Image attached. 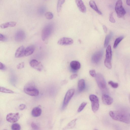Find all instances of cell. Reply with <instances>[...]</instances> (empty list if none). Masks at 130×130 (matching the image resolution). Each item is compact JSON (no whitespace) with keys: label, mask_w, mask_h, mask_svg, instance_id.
Segmentation results:
<instances>
[{"label":"cell","mask_w":130,"mask_h":130,"mask_svg":"<svg viewBox=\"0 0 130 130\" xmlns=\"http://www.w3.org/2000/svg\"><path fill=\"white\" fill-rule=\"evenodd\" d=\"M25 38V34L24 31L20 30L17 31L15 36V39L17 42H21L23 41Z\"/></svg>","instance_id":"4fadbf2b"},{"label":"cell","mask_w":130,"mask_h":130,"mask_svg":"<svg viewBox=\"0 0 130 130\" xmlns=\"http://www.w3.org/2000/svg\"><path fill=\"white\" fill-rule=\"evenodd\" d=\"M129 102H130V94H129Z\"/></svg>","instance_id":"b9f144b4"},{"label":"cell","mask_w":130,"mask_h":130,"mask_svg":"<svg viewBox=\"0 0 130 130\" xmlns=\"http://www.w3.org/2000/svg\"><path fill=\"white\" fill-rule=\"evenodd\" d=\"M109 20L112 23L115 22V21L113 16V13L111 12L109 15Z\"/></svg>","instance_id":"1f68e13d"},{"label":"cell","mask_w":130,"mask_h":130,"mask_svg":"<svg viewBox=\"0 0 130 130\" xmlns=\"http://www.w3.org/2000/svg\"><path fill=\"white\" fill-rule=\"evenodd\" d=\"M126 3L128 5L130 6V0H126Z\"/></svg>","instance_id":"60d3db41"},{"label":"cell","mask_w":130,"mask_h":130,"mask_svg":"<svg viewBox=\"0 0 130 130\" xmlns=\"http://www.w3.org/2000/svg\"><path fill=\"white\" fill-rule=\"evenodd\" d=\"M7 39V38L3 34H0V41H4Z\"/></svg>","instance_id":"e575fe53"},{"label":"cell","mask_w":130,"mask_h":130,"mask_svg":"<svg viewBox=\"0 0 130 130\" xmlns=\"http://www.w3.org/2000/svg\"><path fill=\"white\" fill-rule=\"evenodd\" d=\"M26 107L25 105L23 104H21L19 105V108L21 110H22L24 109Z\"/></svg>","instance_id":"74e56055"},{"label":"cell","mask_w":130,"mask_h":130,"mask_svg":"<svg viewBox=\"0 0 130 130\" xmlns=\"http://www.w3.org/2000/svg\"><path fill=\"white\" fill-rule=\"evenodd\" d=\"M102 100L103 103L105 105H110L113 103V99L111 97L106 95H103L102 96Z\"/></svg>","instance_id":"9a60e30c"},{"label":"cell","mask_w":130,"mask_h":130,"mask_svg":"<svg viewBox=\"0 0 130 130\" xmlns=\"http://www.w3.org/2000/svg\"><path fill=\"white\" fill-rule=\"evenodd\" d=\"M112 58V51L110 45L107 47L106 50V58L104 64L105 66L108 69H110L112 68L111 60Z\"/></svg>","instance_id":"277c9868"},{"label":"cell","mask_w":130,"mask_h":130,"mask_svg":"<svg viewBox=\"0 0 130 130\" xmlns=\"http://www.w3.org/2000/svg\"><path fill=\"white\" fill-rule=\"evenodd\" d=\"M102 50L98 51L95 53L92 58V61L94 64L98 63L101 60L103 55Z\"/></svg>","instance_id":"30bf717a"},{"label":"cell","mask_w":130,"mask_h":130,"mask_svg":"<svg viewBox=\"0 0 130 130\" xmlns=\"http://www.w3.org/2000/svg\"><path fill=\"white\" fill-rule=\"evenodd\" d=\"M11 128L13 130H20L21 129V126L19 124L15 123L12 125Z\"/></svg>","instance_id":"83f0119b"},{"label":"cell","mask_w":130,"mask_h":130,"mask_svg":"<svg viewBox=\"0 0 130 130\" xmlns=\"http://www.w3.org/2000/svg\"><path fill=\"white\" fill-rule=\"evenodd\" d=\"M75 92L74 89H71L69 90L67 92L64 97L63 108H65L68 105L71 99L74 95Z\"/></svg>","instance_id":"ba28073f"},{"label":"cell","mask_w":130,"mask_h":130,"mask_svg":"<svg viewBox=\"0 0 130 130\" xmlns=\"http://www.w3.org/2000/svg\"><path fill=\"white\" fill-rule=\"evenodd\" d=\"M65 0H58L57 5V11L58 13L60 12L63 5L65 2Z\"/></svg>","instance_id":"d4e9b609"},{"label":"cell","mask_w":130,"mask_h":130,"mask_svg":"<svg viewBox=\"0 0 130 130\" xmlns=\"http://www.w3.org/2000/svg\"><path fill=\"white\" fill-rule=\"evenodd\" d=\"M24 62H21L17 66V68L20 69L23 68L24 66Z\"/></svg>","instance_id":"d6a6232c"},{"label":"cell","mask_w":130,"mask_h":130,"mask_svg":"<svg viewBox=\"0 0 130 130\" xmlns=\"http://www.w3.org/2000/svg\"><path fill=\"white\" fill-rule=\"evenodd\" d=\"M53 29V26L51 24L46 25L43 28L41 32L42 40L45 41L48 39L52 33Z\"/></svg>","instance_id":"3957f363"},{"label":"cell","mask_w":130,"mask_h":130,"mask_svg":"<svg viewBox=\"0 0 130 130\" xmlns=\"http://www.w3.org/2000/svg\"><path fill=\"white\" fill-rule=\"evenodd\" d=\"M77 76V75L76 74H73L70 76V78L71 80H73L76 78Z\"/></svg>","instance_id":"f35d334b"},{"label":"cell","mask_w":130,"mask_h":130,"mask_svg":"<svg viewBox=\"0 0 130 130\" xmlns=\"http://www.w3.org/2000/svg\"><path fill=\"white\" fill-rule=\"evenodd\" d=\"M41 113V109L39 107H36L32 110V115L34 117H37L40 116Z\"/></svg>","instance_id":"e0dca14e"},{"label":"cell","mask_w":130,"mask_h":130,"mask_svg":"<svg viewBox=\"0 0 130 130\" xmlns=\"http://www.w3.org/2000/svg\"><path fill=\"white\" fill-rule=\"evenodd\" d=\"M103 27L105 33H107L108 31V29L106 25H104L103 26Z\"/></svg>","instance_id":"ab89813d"},{"label":"cell","mask_w":130,"mask_h":130,"mask_svg":"<svg viewBox=\"0 0 130 130\" xmlns=\"http://www.w3.org/2000/svg\"><path fill=\"white\" fill-rule=\"evenodd\" d=\"M91 7L100 15H102V12L98 9L97 6L95 2L93 0H91L89 3Z\"/></svg>","instance_id":"ac0fdd59"},{"label":"cell","mask_w":130,"mask_h":130,"mask_svg":"<svg viewBox=\"0 0 130 130\" xmlns=\"http://www.w3.org/2000/svg\"><path fill=\"white\" fill-rule=\"evenodd\" d=\"M0 91L3 93H7L13 94L14 93L13 91L11 90L1 87L0 88Z\"/></svg>","instance_id":"4316f807"},{"label":"cell","mask_w":130,"mask_h":130,"mask_svg":"<svg viewBox=\"0 0 130 130\" xmlns=\"http://www.w3.org/2000/svg\"><path fill=\"white\" fill-rule=\"evenodd\" d=\"M70 65L71 68L75 70H78L81 68L80 63L76 61H72L70 63Z\"/></svg>","instance_id":"d6986e66"},{"label":"cell","mask_w":130,"mask_h":130,"mask_svg":"<svg viewBox=\"0 0 130 130\" xmlns=\"http://www.w3.org/2000/svg\"><path fill=\"white\" fill-rule=\"evenodd\" d=\"M87 103L86 102H83L81 105L77 110L78 112L82 111L86 106Z\"/></svg>","instance_id":"4dcf8cb0"},{"label":"cell","mask_w":130,"mask_h":130,"mask_svg":"<svg viewBox=\"0 0 130 130\" xmlns=\"http://www.w3.org/2000/svg\"><path fill=\"white\" fill-rule=\"evenodd\" d=\"M25 49L24 47L22 46L20 47L17 50L15 56L16 58H20L25 56Z\"/></svg>","instance_id":"2e32d148"},{"label":"cell","mask_w":130,"mask_h":130,"mask_svg":"<svg viewBox=\"0 0 130 130\" xmlns=\"http://www.w3.org/2000/svg\"><path fill=\"white\" fill-rule=\"evenodd\" d=\"M31 125L32 127L34 129H39L38 126L34 122H32L31 124Z\"/></svg>","instance_id":"d590c367"},{"label":"cell","mask_w":130,"mask_h":130,"mask_svg":"<svg viewBox=\"0 0 130 130\" xmlns=\"http://www.w3.org/2000/svg\"><path fill=\"white\" fill-rule=\"evenodd\" d=\"M113 36V33L110 32L106 37L104 44V47L106 48L107 47L111 39Z\"/></svg>","instance_id":"cb8c5ba5"},{"label":"cell","mask_w":130,"mask_h":130,"mask_svg":"<svg viewBox=\"0 0 130 130\" xmlns=\"http://www.w3.org/2000/svg\"><path fill=\"white\" fill-rule=\"evenodd\" d=\"M45 16L46 18L48 20H51L54 17L53 14L50 12H46L45 14Z\"/></svg>","instance_id":"f546056e"},{"label":"cell","mask_w":130,"mask_h":130,"mask_svg":"<svg viewBox=\"0 0 130 130\" xmlns=\"http://www.w3.org/2000/svg\"></svg>","instance_id":"7bdbcfd3"},{"label":"cell","mask_w":130,"mask_h":130,"mask_svg":"<svg viewBox=\"0 0 130 130\" xmlns=\"http://www.w3.org/2000/svg\"><path fill=\"white\" fill-rule=\"evenodd\" d=\"M90 75L92 77H95L96 76L97 74L96 71L94 70H92L90 71Z\"/></svg>","instance_id":"836d02e7"},{"label":"cell","mask_w":130,"mask_h":130,"mask_svg":"<svg viewBox=\"0 0 130 130\" xmlns=\"http://www.w3.org/2000/svg\"><path fill=\"white\" fill-rule=\"evenodd\" d=\"M85 81L83 79H82L78 82V88L79 90L81 91L84 89L85 87Z\"/></svg>","instance_id":"7402d4cb"},{"label":"cell","mask_w":130,"mask_h":130,"mask_svg":"<svg viewBox=\"0 0 130 130\" xmlns=\"http://www.w3.org/2000/svg\"><path fill=\"white\" fill-rule=\"evenodd\" d=\"M30 65L31 67L39 71H41L43 68L40 62L36 60L33 59L30 61Z\"/></svg>","instance_id":"7c38bea8"},{"label":"cell","mask_w":130,"mask_h":130,"mask_svg":"<svg viewBox=\"0 0 130 130\" xmlns=\"http://www.w3.org/2000/svg\"><path fill=\"white\" fill-rule=\"evenodd\" d=\"M95 78L96 81L100 89L102 91L107 90L106 81L103 75L100 73L97 74Z\"/></svg>","instance_id":"5b68a950"},{"label":"cell","mask_w":130,"mask_h":130,"mask_svg":"<svg viewBox=\"0 0 130 130\" xmlns=\"http://www.w3.org/2000/svg\"><path fill=\"white\" fill-rule=\"evenodd\" d=\"M123 37L120 36L116 39L113 46V48H117L120 42L123 39Z\"/></svg>","instance_id":"484cf974"},{"label":"cell","mask_w":130,"mask_h":130,"mask_svg":"<svg viewBox=\"0 0 130 130\" xmlns=\"http://www.w3.org/2000/svg\"><path fill=\"white\" fill-rule=\"evenodd\" d=\"M76 4L80 11L82 13H86V8L82 0H75Z\"/></svg>","instance_id":"5bb4252c"},{"label":"cell","mask_w":130,"mask_h":130,"mask_svg":"<svg viewBox=\"0 0 130 130\" xmlns=\"http://www.w3.org/2000/svg\"><path fill=\"white\" fill-rule=\"evenodd\" d=\"M17 23L15 22L11 21L8 22L1 25V27L2 29H4L9 27H15Z\"/></svg>","instance_id":"ffe728a7"},{"label":"cell","mask_w":130,"mask_h":130,"mask_svg":"<svg viewBox=\"0 0 130 130\" xmlns=\"http://www.w3.org/2000/svg\"><path fill=\"white\" fill-rule=\"evenodd\" d=\"M115 10L117 16L119 18L123 17L126 14V12L122 6V0H118L115 5Z\"/></svg>","instance_id":"8992f818"},{"label":"cell","mask_w":130,"mask_h":130,"mask_svg":"<svg viewBox=\"0 0 130 130\" xmlns=\"http://www.w3.org/2000/svg\"><path fill=\"white\" fill-rule=\"evenodd\" d=\"M73 42V40L71 38L63 37L59 40L58 44L61 46L69 45L72 44Z\"/></svg>","instance_id":"8fae6325"},{"label":"cell","mask_w":130,"mask_h":130,"mask_svg":"<svg viewBox=\"0 0 130 130\" xmlns=\"http://www.w3.org/2000/svg\"><path fill=\"white\" fill-rule=\"evenodd\" d=\"M20 118L18 113H11L8 114L6 120L8 122L11 123H14L18 120Z\"/></svg>","instance_id":"9c48e42d"},{"label":"cell","mask_w":130,"mask_h":130,"mask_svg":"<svg viewBox=\"0 0 130 130\" xmlns=\"http://www.w3.org/2000/svg\"><path fill=\"white\" fill-rule=\"evenodd\" d=\"M24 90L26 94L31 96H37L39 94L38 90L31 84L28 83L25 85Z\"/></svg>","instance_id":"7a4b0ae2"},{"label":"cell","mask_w":130,"mask_h":130,"mask_svg":"<svg viewBox=\"0 0 130 130\" xmlns=\"http://www.w3.org/2000/svg\"><path fill=\"white\" fill-rule=\"evenodd\" d=\"M35 50L34 47L32 46H30L25 49V56H30L33 54Z\"/></svg>","instance_id":"44dd1931"},{"label":"cell","mask_w":130,"mask_h":130,"mask_svg":"<svg viewBox=\"0 0 130 130\" xmlns=\"http://www.w3.org/2000/svg\"><path fill=\"white\" fill-rule=\"evenodd\" d=\"M108 84L110 85L114 89L117 88L119 86L118 84V83H115L112 81H110L109 82Z\"/></svg>","instance_id":"f1b7e54d"},{"label":"cell","mask_w":130,"mask_h":130,"mask_svg":"<svg viewBox=\"0 0 130 130\" xmlns=\"http://www.w3.org/2000/svg\"><path fill=\"white\" fill-rule=\"evenodd\" d=\"M77 119H75L70 122L64 128V129H67L73 128L75 126Z\"/></svg>","instance_id":"603a6c76"},{"label":"cell","mask_w":130,"mask_h":130,"mask_svg":"<svg viewBox=\"0 0 130 130\" xmlns=\"http://www.w3.org/2000/svg\"><path fill=\"white\" fill-rule=\"evenodd\" d=\"M89 99L91 102L92 109L95 113L98 110L99 107V99L94 95H91L89 96Z\"/></svg>","instance_id":"52a82bcc"},{"label":"cell","mask_w":130,"mask_h":130,"mask_svg":"<svg viewBox=\"0 0 130 130\" xmlns=\"http://www.w3.org/2000/svg\"><path fill=\"white\" fill-rule=\"evenodd\" d=\"M6 69V67L5 65L1 62H0V69L2 70H5Z\"/></svg>","instance_id":"8d00e7d4"},{"label":"cell","mask_w":130,"mask_h":130,"mask_svg":"<svg viewBox=\"0 0 130 130\" xmlns=\"http://www.w3.org/2000/svg\"><path fill=\"white\" fill-rule=\"evenodd\" d=\"M109 114L114 120L127 124L130 123V118L125 112L119 111H110Z\"/></svg>","instance_id":"6da1fadb"}]
</instances>
